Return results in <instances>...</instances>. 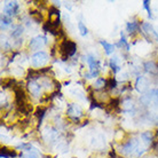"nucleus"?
<instances>
[{
	"label": "nucleus",
	"instance_id": "16",
	"mask_svg": "<svg viewBox=\"0 0 158 158\" xmlns=\"http://www.w3.org/2000/svg\"><path fill=\"white\" fill-rule=\"evenodd\" d=\"M123 107H124V109H125V111H131L133 108H134V103H133V101L130 99H127L124 101V103H123Z\"/></svg>",
	"mask_w": 158,
	"mask_h": 158
},
{
	"label": "nucleus",
	"instance_id": "21",
	"mask_svg": "<svg viewBox=\"0 0 158 158\" xmlns=\"http://www.w3.org/2000/svg\"><path fill=\"white\" fill-rule=\"evenodd\" d=\"M118 46H119V47H124L126 51H130V45L126 43L125 37H124V35H123V33H122V39L119 40V43H118Z\"/></svg>",
	"mask_w": 158,
	"mask_h": 158
},
{
	"label": "nucleus",
	"instance_id": "2",
	"mask_svg": "<svg viewBox=\"0 0 158 158\" xmlns=\"http://www.w3.org/2000/svg\"><path fill=\"white\" fill-rule=\"evenodd\" d=\"M140 147V142L136 139H132L128 142H126L125 144H123L122 147V154L125 156H131V155H134L135 151L139 149Z\"/></svg>",
	"mask_w": 158,
	"mask_h": 158
},
{
	"label": "nucleus",
	"instance_id": "19",
	"mask_svg": "<svg viewBox=\"0 0 158 158\" xmlns=\"http://www.w3.org/2000/svg\"><path fill=\"white\" fill-rule=\"evenodd\" d=\"M9 24H10V19L8 16L4 15L1 17V30H5Z\"/></svg>",
	"mask_w": 158,
	"mask_h": 158
},
{
	"label": "nucleus",
	"instance_id": "24",
	"mask_svg": "<svg viewBox=\"0 0 158 158\" xmlns=\"http://www.w3.org/2000/svg\"><path fill=\"white\" fill-rule=\"evenodd\" d=\"M21 157H22V158H38V156H37L33 151H29L28 154L21 155Z\"/></svg>",
	"mask_w": 158,
	"mask_h": 158
},
{
	"label": "nucleus",
	"instance_id": "13",
	"mask_svg": "<svg viewBox=\"0 0 158 158\" xmlns=\"http://www.w3.org/2000/svg\"><path fill=\"white\" fill-rule=\"evenodd\" d=\"M148 94L150 95L151 103H154L155 106H158V88L151 89L150 92H148Z\"/></svg>",
	"mask_w": 158,
	"mask_h": 158
},
{
	"label": "nucleus",
	"instance_id": "26",
	"mask_svg": "<svg viewBox=\"0 0 158 158\" xmlns=\"http://www.w3.org/2000/svg\"><path fill=\"white\" fill-rule=\"evenodd\" d=\"M127 76H128L127 73H123V75L120 76V77H122L120 79H122V80H125V79H127Z\"/></svg>",
	"mask_w": 158,
	"mask_h": 158
},
{
	"label": "nucleus",
	"instance_id": "1",
	"mask_svg": "<svg viewBox=\"0 0 158 158\" xmlns=\"http://www.w3.org/2000/svg\"><path fill=\"white\" fill-rule=\"evenodd\" d=\"M61 53H62V57L63 60H67L68 56H72L77 51V45L71 40H64L63 43L61 44Z\"/></svg>",
	"mask_w": 158,
	"mask_h": 158
},
{
	"label": "nucleus",
	"instance_id": "15",
	"mask_svg": "<svg viewBox=\"0 0 158 158\" xmlns=\"http://www.w3.org/2000/svg\"><path fill=\"white\" fill-rule=\"evenodd\" d=\"M141 139L143 140V142L146 144H150L151 141H152V135H151L150 132H144L141 134Z\"/></svg>",
	"mask_w": 158,
	"mask_h": 158
},
{
	"label": "nucleus",
	"instance_id": "11",
	"mask_svg": "<svg viewBox=\"0 0 158 158\" xmlns=\"http://www.w3.org/2000/svg\"><path fill=\"white\" fill-rule=\"evenodd\" d=\"M110 68L112 69L114 73L120 70V65H119V60L117 56H112L110 59Z\"/></svg>",
	"mask_w": 158,
	"mask_h": 158
},
{
	"label": "nucleus",
	"instance_id": "22",
	"mask_svg": "<svg viewBox=\"0 0 158 158\" xmlns=\"http://www.w3.org/2000/svg\"><path fill=\"white\" fill-rule=\"evenodd\" d=\"M143 8H144L147 12H148V15H149V17H151V19H152V13H151L150 6H149V1H147V0H144V1H143Z\"/></svg>",
	"mask_w": 158,
	"mask_h": 158
},
{
	"label": "nucleus",
	"instance_id": "20",
	"mask_svg": "<svg viewBox=\"0 0 158 158\" xmlns=\"http://www.w3.org/2000/svg\"><path fill=\"white\" fill-rule=\"evenodd\" d=\"M78 29H79V33H80L81 36H86L87 33H88V30H87L86 25H85L83 22H78Z\"/></svg>",
	"mask_w": 158,
	"mask_h": 158
},
{
	"label": "nucleus",
	"instance_id": "6",
	"mask_svg": "<svg viewBox=\"0 0 158 158\" xmlns=\"http://www.w3.org/2000/svg\"><path fill=\"white\" fill-rule=\"evenodd\" d=\"M67 114L70 116L71 118L78 119L80 116L83 115V111H81V108L79 107L78 104H76V103H70V104L68 106Z\"/></svg>",
	"mask_w": 158,
	"mask_h": 158
},
{
	"label": "nucleus",
	"instance_id": "8",
	"mask_svg": "<svg viewBox=\"0 0 158 158\" xmlns=\"http://www.w3.org/2000/svg\"><path fill=\"white\" fill-rule=\"evenodd\" d=\"M28 89L35 98H39L41 93V85L37 83L36 80H31L28 83Z\"/></svg>",
	"mask_w": 158,
	"mask_h": 158
},
{
	"label": "nucleus",
	"instance_id": "17",
	"mask_svg": "<svg viewBox=\"0 0 158 158\" xmlns=\"http://www.w3.org/2000/svg\"><path fill=\"white\" fill-rule=\"evenodd\" d=\"M94 87L96 88H102V87H107V79L104 78H99L94 84Z\"/></svg>",
	"mask_w": 158,
	"mask_h": 158
},
{
	"label": "nucleus",
	"instance_id": "23",
	"mask_svg": "<svg viewBox=\"0 0 158 158\" xmlns=\"http://www.w3.org/2000/svg\"><path fill=\"white\" fill-rule=\"evenodd\" d=\"M116 85H117V83H116V80L114 78H109V79H107V86L109 87V88H115L116 87Z\"/></svg>",
	"mask_w": 158,
	"mask_h": 158
},
{
	"label": "nucleus",
	"instance_id": "27",
	"mask_svg": "<svg viewBox=\"0 0 158 158\" xmlns=\"http://www.w3.org/2000/svg\"><path fill=\"white\" fill-rule=\"evenodd\" d=\"M147 158H156V157H147Z\"/></svg>",
	"mask_w": 158,
	"mask_h": 158
},
{
	"label": "nucleus",
	"instance_id": "7",
	"mask_svg": "<svg viewBox=\"0 0 158 158\" xmlns=\"http://www.w3.org/2000/svg\"><path fill=\"white\" fill-rule=\"evenodd\" d=\"M19 4L16 1H10V2H7V4L4 6V15L6 16H13L16 15L19 13Z\"/></svg>",
	"mask_w": 158,
	"mask_h": 158
},
{
	"label": "nucleus",
	"instance_id": "25",
	"mask_svg": "<svg viewBox=\"0 0 158 158\" xmlns=\"http://www.w3.org/2000/svg\"><path fill=\"white\" fill-rule=\"evenodd\" d=\"M45 112H46V108H39V109H38V111H37V116H38V118H39L40 120L43 119Z\"/></svg>",
	"mask_w": 158,
	"mask_h": 158
},
{
	"label": "nucleus",
	"instance_id": "9",
	"mask_svg": "<svg viewBox=\"0 0 158 158\" xmlns=\"http://www.w3.org/2000/svg\"><path fill=\"white\" fill-rule=\"evenodd\" d=\"M87 63L89 65V69H91V73H95V72H99L98 71V69H99V64H98V61L95 60L94 56L92 55H88L87 56Z\"/></svg>",
	"mask_w": 158,
	"mask_h": 158
},
{
	"label": "nucleus",
	"instance_id": "4",
	"mask_svg": "<svg viewBox=\"0 0 158 158\" xmlns=\"http://www.w3.org/2000/svg\"><path fill=\"white\" fill-rule=\"evenodd\" d=\"M47 43V38L44 36H37L35 38H32L30 40V44H29V46L31 48L32 51H38L40 48H43L45 45Z\"/></svg>",
	"mask_w": 158,
	"mask_h": 158
},
{
	"label": "nucleus",
	"instance_id": "18",
	"mask_svg": "<svg viewBox=\"0 0 158 158\" xmlns=\"http://www.w3.org/2000/svg\"><path fill=\"white\" fill-rule=\"evenodd\" d=\"M23 27L22 25H19V27H16L15 29H14V31L12 32V37L13 38H17V37H20L22 33H23Z\"/></svg>",
	"mask_w": 158,
	"mask_h": 158
},
{
	"label": "nucleus",
	"instance_id": "3",
	"mask_svg": "<svg viewBox=\"0 0 158 158\" xmlns=\"http://www.w3.org/2000/svg\"><path fill=\"white\" fill-rule=\"evenodd\" d=\"M48 61V55L45 52H37L31 56V65L33 68L43 67Z\"/></svg>",
	"mask_w": 158,
	"mask_h": 158
},
{
	"label": "nucleus",
	"instance_id": "12",
	"mask_svg": "<svg viewBox=\"0 0 158 158\" xmlns=\"http://www.w3.org/2000/svg\"><path fill=\"white\" fill-rule=\"evenodd\" d=\"M144 70H146L147 72H149V73H155V72L157 71V67H156L155 62L150 61V62H147V63L144 64Z\"/></svg>",
	"mask_w": 158,
	"mask_h": 158
},
{
	"label": "nucleus",
	"instance_id": "5",
	"mask_svg": "<svg viewBox=\"0 0 158 158\" xmlns=\"http://www.w3.org/2000/svg\"><path fill=\"white\" fill-rule=\"evenodd\" d=\"M135 88L139 93H144V92L149 88V79L144 77V76H140L136 79V83H135Z\"/></svg>",
	"mask_w": 158,
	"mask_h": 158
},
{
	"label": "nucleus",
	"instance_id": "14",
	"mask_svg": "<svg viewBox=\"0 0 158 158\" xmlns=\"http://www.w3.org/2000/svg\"><path fill=\"white\" fill-rule=\"evenodd\" d=\"M126 27H127V31L130 32V33H134L135 31H138L139 30L138 22H128Z\"/></svg>",
	"mask_w": 158,
	"mask_h": 158
},
{
	"label": "nucleus",
	"instance_id": "10",
	"mask_svg": "<svg viewBox=\"0 0 158 158\" xmlns=\"http://www.w3.org/2000/svg\"><path fill=\"white\" fill-rule=\"evenodd\" d=\"M100 44L103 46L104 52H106V54H108V55L112 54L114 51H115V46H114L112 44H109V43H107V41H104V40H100Z\"/></svg>",
	"mask_w": 158,
	"mask_h": 158
}]
</instances>
